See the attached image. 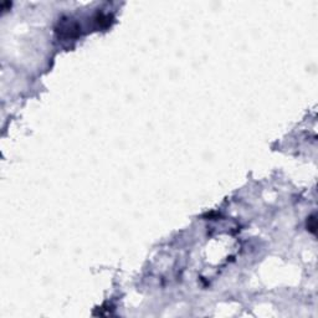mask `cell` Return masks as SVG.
I'll use <instances>...</instances> for the list:
<instances>
[{
	"label": "cell",
	"mask_w": 318,
	"mask_h": 318,
	"mask_svg": "<svg viewBox=\"0 0 318 318\" xmlns=\"http://www.w3.org/2000/svg\"><path fill=\"white\" fill-rule=\"evenodd\" d=\"M307 228H308V230L311 231V232H316V228H317V225H316V219H314V216H311L309 219H308V224H307Z\"/></svg>",
	"instance_id": "1"
}]
</instances>
